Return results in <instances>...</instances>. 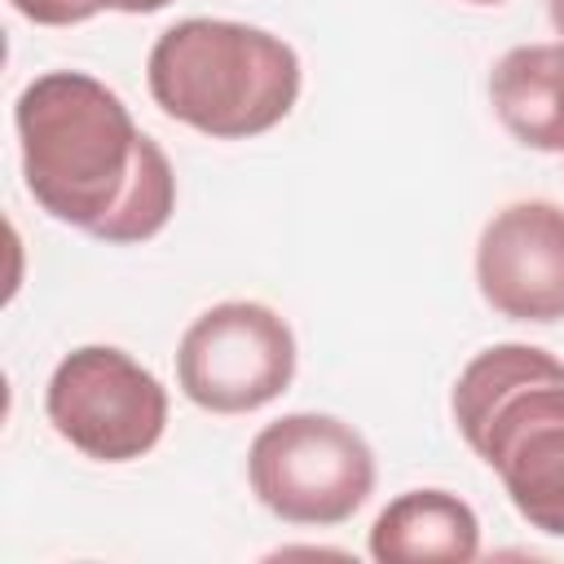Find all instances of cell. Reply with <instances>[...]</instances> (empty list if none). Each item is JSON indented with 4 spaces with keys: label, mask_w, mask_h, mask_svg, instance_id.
I'll list each match as a JSON object with an SVG mask.
<instances>
[{
    "label": "cell",
    "mask_w": 564,
    "mask_h": 564,
    "mask_svg": "<svg viewBox=\"0 0 564 564\" xmlns=\"http://www.w3.org/2000/svg\"><path fill=\"white\" fill-rule=\"evenodd\" d=\"M31 198L97 242L154 238L176 207V172L123 97L84 70L35 75L13 106Z\"/></svg>",
    "instance_id": "6da1fadb"
},
{
    "label": "cell",
    "mask_w": 564,
    "mask_h": 564,
    "mask_svg": "<svg viewBox=\"0 0 564 564\" xmlns=\"http://www.w3.org/2000/svg\"><path fill=\"white\" fill-rule=\"evenodd\" d=\"M449 410L511 507L538 533L564 538V361L533 344H494L463 366Z\"/></svg>",
    "instance_id": "7a4b0ae2"
},
{
    "label": "cell",
    "mask_w": 564,
    "mask_h": 564,
    "mask_svg": "<svg viewBox=\"0 0 564 564\" xmlns=\"http://www.w3.org/2000/svg\"><path fill=\"white\" fill-rule=\"evenodd\" d=\"M145 79L167 119L216 141H247L291 115L300 57L264 26L185 18L154 40Z\"/></svg>",
    "instance_id": "3957f363"
},
{
    "label": "cell",
    "mask_w": 564,
    "mask_h": 564,
    "mask_svg": "<svg viewBox=\"0 0 564 564\" xmlns=\"http://www.w3.org/2000/svg\"><path fill=\"white\" fill-rule=\"evenodd\" d=\"M247 480L278 520L330 529L375 494V454L352 423L300 410L256 432Z\"/></svg>",
    "instance_id": "277c9868"
},
{
    "label": "cell",
    "mask_w": 564,
    "mask_h": 564,
    "mask_svg": "<svg viewBox=\"0 0 564 564\" xmlns=\"http://www.w3.org/2000/svg\"><path fill=\"white\" fill-rule=\"evenodd\" d=\"M44 414L84 458L132 463L150 454L167 427V388L123 348L84 344L48 375Z\"/></svg>",
    "instance_id": "5b68a950"
},
{
    "label": "cell",
    "mask_w": 564,
    "mask_h": 564,
    "mask_svg": "<svg viewBox=\"0 0 564 564\" xmlns=\"http://www.w3.org/2000/svg\"><path fill=\"white\" fill-rule=\"evenodd\" d=\"M295 379V335L286 317L256 300H225L198 313L176 344L181 392L212 414H251Z\"/></svg>",
    "instance_id": "8992f818"
},
{
    "label": "cell",
    "mask_w": 564,
    "mask_h": 564,
    "mask_svg": "<svg viewBox=\"0 0 564 564\" xmlns=\"http://www.w3.org/2000/svg\"><path fill=\"white\" fill-rule=\"evenodd\" d=\"M476 286L511 322L564 317V207L524 198L489 216L476 242Z\"/></svg>",
    "instance_id": "52a82bcc"
},
{
    "label": "cell",
    "mask_w": 564,
    "mask_h": 564,
    "mask_svg": "<svg viewBox=\"0 0 564 564\" xmlns=\"http://www.w3.org/2000/svg\"><path fill=\"white\" fill-rule=\"evenodd\" d=\"M370 555L379 564H467L480 555V520L449 489H410L375 516Z\"/></svg>",
    "instance_id": "ba28073f"
},
{
    "label": "cell",
    "mask_w": 564,
    "mask_h": 564,
    "mask_svg": "<svg viewBox=\"0 0 564 564\" xmlns=\"http://www.w3.org/2000/svg\"><path fill=\"white\" fill-rule=\"evenodd\" d=\"M498 123L529 150H564V44H520L489 75Z\"/></svg>",
    "instance_id": "9c48e42d"
},
{
    "label": "cell",
    "mask_w": 564,
    "mask_h": 564,
    "mask_svg": "<svg viewBox=\"0 0 564 564\" xmlns=\"http://www.w3.org/2000/svg\"><path fill=\"white\" fill-rule=\"evenodd\" d=\"M9 4L40 26H75L106 9V0H9Z\"/></svg>",
    "instance_id": "30bf717a"
},
{
    "label": "cell",
    "mask_w": 564,
    "mask_h": 564,
    "mask_svg": "<svg viewBox=\"0 0 564 564\" xmlns=\"http://www.w3.org/2000/svg\"><path fill=\"white\" fill-rule=\"evenodd\" d=\"M167 4L172 0H106V9H119V13H159Z\"/></svg>",
    "instance_id": "8fae6325"
},
{
    "label": "cell",
    "mask_w": 564,
    "mask_h": 564,
    "mask_svg": "<svg viewBox=\"0 0 564 564\" xmlns=\"http://www.w3.org/2000/svg\"><path fill=\"white\" fill-rule=\"evenodd\" d=\"M546 13H551V26L564 35V0H546Z\"/></svg>",
    "instance_id": "7c38bea8"
},
{
    "label": "cell",
    "mask_w": 564,
    "mask_h": 564,
    "mask_svg": "<svg viewBox=\"0 0 564 564\" xmlns=\"http://www.w3.org/2000/svg\"><path fill=\"white\" fill-rule=\"evenodd\" d=\"M467 4H502V0H467Z\"/></svg>",
    "instance_id": "4fadbf2b"
}]
</instances>
